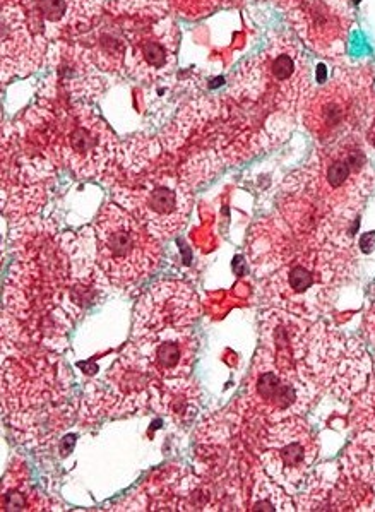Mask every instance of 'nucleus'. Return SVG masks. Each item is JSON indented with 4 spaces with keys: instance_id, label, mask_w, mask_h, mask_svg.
<instances>
[{
    "instance_id": "4468645a",
    "label": "nucleus",
    "mask_w": 375,
    "mask_h": 512,
    "mask_svg": "<svg viewBox=\"0 0 375 512\" xmlns=\"http://www.w3.org/2000/svg\"><path fill=\"white\" fill-rule=\"evenodd\" d=\"M328 511H375V434L360 432L340 461Z\"/></svg>"
},
{
    "instance_id": "6ab92c4d",
    "label": "nucleus",
    "mask_w": 375,
    "mask_h": 512,
    "mask_svg": "<svg viewBox=\"0 0 375 512\" xmlns=\"http://www.w3.org/2000/svg\"><path fill=\"white\" fill-rule=\"evenodd\" d=\"M245 511H295L292 499L285 494L280 483L266 473H257L256 485Z\"/></svg>"
},
{
    "instance_id": "0eeeda50",
    "label": "nucleus",
    "mask_w": 375,
    "mask_h": 512,
    "mask_svg": "<svg viewBox=\"0 0 375 512\" xmlns=\"http://www.w3.org/2000/svg\"><path fill=\"white\" fill-rule=\"evenodd\" d=\"M319 394L297 365L271 357L259 348L247 379L242 406L252 422L271 425L286 418L302 417Z\"/></svg>"
},
{
    "instance_id": "2eb2a0df",
    "label": "nucleus",
    "mask_w": 375,
    "mask_h": 512,
    "mask_svg": "<svg viewBox=\"0 0 375 512\" xmlns=\"http://www.w3.org/2000/svg\"><path fill=\"white\" fill-rule=\"evenodd\" d=\"M47 38L31 24L24 2H2V83L24 78L42 66Z\"/></svg>"
},
{
    "instance_id": "f03ea898",
    "label": "nucleus",
    "mask_w": 375,
    "mask_h": 512,
    "mask_svg": "<svg viewBox=\"0 0 375 512\" xmlns=\"http://www.w3.org/2000/svg\"><path fill=\"white\" fill-rule=\"evenodd\" d=\"M375 172L362 134L319 144L304 167L286 177L278 215L295 230L353 242V227Z\"/></svg>"
},
{
    "instance_id": "423d86ee",
    "label": "nucleus",
    "mask_w": 375,
    "mask_h": 512,
    "mask_svg": "<svg viewBox=\"0 0 375 512\" xmlns=\"http://www.w3.org/2000/svg\"><path fill=\"white\" fill-rule=\"evenodd\" d=\"M98 266L112 285L129 288L160 268V240L125 208L108 203L95 221Z\"/></svg>"
},
{
    "instance_id": "dca6fc26",
    "label": "nucleus",
    "mask_w": 375,
    "mask_h": 512,
    "mask_svg": "<svg viewBox=\"0 0 375 512\" xmlns=\"http://www.w3.org/2000/svg\"><path fill=\"white\" fill-rule=\"evenodd\" d=\"M35 30L47 40H62L93 30L103 0H23Z\"/></svg>"
},
{
    "instance_id": "ddd939ff",
    "label": "nucleus",
    "mask_w": 375,
    "mask_h": 512,
    "mask_svg": "<svg viewBox=\"0 0 375 512\" xmlns=\"http://www.w3.org/2000/svg\"><path fill=\"white\" fill-rule=\"evenodd\" d=\"M127 40L125 71L139 81L160 79L172 71L177 60L179 31L172 19H158L155 23L124 26Z\"/></svg>"
},
{
    "instance_id": "6e6552de",
    "label": "nucleus",
    "mask_w": 375,
    "mask_h": 512,
    "mask_svg": "<svg viewBox=\"0 0 375 512\" xmlns=\"http://www.w3.org/2000/svg\"><path fill=\"white\" fill-rule=\"evenodd\" d=\"M319 456V441L302 417L266 425L259 441V461L266 475L283 489H300Z\"/></svg>"
},
{
    "instance_id": "20e7f679",
    "label": "nucleus",
    "mask_w": 375,
    "mask_h": 512,
    "mask_svg": "<svg viewBox=\"0 0 375 512\" xmlns=\"http://www.w3.org/2000/svg\"><path fill=\"white\" fill-rule=\"evenodd\" d=\"M372 66L340 67L328 83L310 88L300 115L305 129L319 144L362 134L375 105Z\"/></svg>"
},
{
    "instance_id": "1a4fd4ad",
    "label": "nucleus",
    "mask_w": 375,
    "mask_h": 512,
    "mask_svg": "<svg viewBox=\"0 0 375 512\" xmlns=\"http://www.w3.org/2000/svg\"><path fill=\"white\" fill-rule=\"evenodd\" d=\"M114 197L158 240H170L177 235L191 213V192L170 175L148 177L127 189L119 187Z\"/></svg>"
},
{
    "instance_id": "39448f33",
    "label": "nucleus",
    "mask_w": 375,
    "mask_h": 512,
    "mask_svg": "<svg viewBox=\"0 0 375 512\" xmlns=\"http://www.w3.org/2000/svg\"><path fill=\"white\" fill-rule=\"evenodd\" d=\"M300 40L278 35L240 72L242 93L271 117H293L310 90L309 62Z\"/></svg>"
},
{
    "instance_id": "f3484780",
    "label": "nucleus",
    "mask_w": 375,
    "mask_h": 512,
    "mask_svg": "<svg viewBox=\"0 0 375 512\" xmlns=\"http://www.w3.org/2000/svg\"><path fill=\"white\" fill-rule=\"evenodd\" d=\"M134 343L160 381L189 377L199 348L192 328L170 329Z\"/></svg>"
},
{
    "instance_id": "9d476101",
    "label": "nucleus",
    "mask_w": 375,
    "mask_h": 512,
    "mask_svg": "<svg viewBox=\"0 0 375 512\" xmlns=\"http://www.w3.org/2000/svg\"><path fill=\"white\" fill-rule=\"evenodd\" d=\"M57 158L79 177H100L115 158L114 132L86 105L67 112L54 139Z\"/></svg>"
},
{
    "instance_id": "5701e85b",
    "label": "nucleus",
    "mask_w": 375,
    "mask_h": 512,
    "mask_svg": "<svg viewBox=\"0 0 375 512\" xmlns=\"http://www.w3.org/2000/svg\"><path fill=\"white\" fill-rule=\"evenodd\" d=\"M365 333H367L370 343L375 345V300L370 305L367 317H365Z\"/></svg>"
},
{
    "instance_id": "412c9836",
    "label": "nucleus",
    "mask_w": 375,
    "mask_h": 512,
    "mask_svg": "<svg viewBox=\"0 0 375 512\" xmlns=\"http://www.w3.org/2000/svg\"><path fill=\"white\" fill-rule=\"evenodd\" d=\"M244 0H170V6L187 19H199L225 7L239 6Z\"/></svg>"
},
{
    "instance_id": "aec40b11",
    "label": "nucleus",
    "mask_w": 375,
    "mask_h": 512,
    "mask_svg": "<svg viewBox=\"0 0 375 512\" xmlns=\"http://www.w3.org/2000/svg\"><path fill=\"white\" fill-rule=\"evenodd\" d=\"M350 423L357 434L360 432L375 434V377L365 386L362 393L355 396Z\"/></svg>"
},
{
    "instance_id": "b1692460",
    "label": "nucleus",
    "mask_w": 375,
    "mask_h": 512,
    "mask_svg": "<svg viewBox=\"0 0 375 512\" xmlns=\"http://www.w3.org/2000/svg\"><path fill=\"white\" fill-rule=\"evenodd\" d=\"M271 2H273L274 6L278 7V9H281V11L290 12L302 6L307 0H271Z\"/></svg>"
},
{
    "instance_id": "f8f14e48",
    "label": "nucleus",
    "mask_w": 375,
    "mask_h": 512,
    "mask_svg": "<svg viewBox=\"0 0 375 512\" xmlns=\"http://www.w3.org/2000/svg\"><path fill=\"white\" fill-rule=\"evenodd\" d=\"M199 314L201 304L191 285L177 280L158 281L137 302L132 340H144L170 329L192 328Z\"/></svg>"
},
{
    "instance_id": "4be33fe9",
    "label": "nucleus",
    "mask_w": 375,
    "mask_h": 512,
    "mask_svg": "<svg viewBox=\"0 0 375 512\" xmlns=\"http://www.w3.org/2000/svg\"><path fill=\"white\" fill-rule=\"evenodd\" d=\"M362 136H364L367 146L375 151V105L374 108H372V112H370L369 119L365 122Z\"/></svg>"
},
{
    "instance_id": "a211bd4d",
    "label": "nucleus",
    "mask_w": 375,
    "mask_h": 512,
    "mask_svg": "<svg viewBox=\"0 0 375 512\" xmlns=\"http://www.w3.org/2000/svg\"><path fill=\"white\" fill-rule=\"evenodd\" d=\"M199 387L196 382L189 381L187 377L180 379H165L158 381L151 405L155 410L167 415L175 425H189L199 410Z\"/></svg>"
},
{
    "instance_id": "f257e3e1",
    "label": "nucleus",
    "mask_w": 375,
    "mask_h": 512,
    "mask_svg": "<svg viewBox=\"0 0 375 512\" xmlns=\"http://www.w3.org/2000/svg\"><path fill=\"white\" fill-rule=\"evenodd\" d=\"M247 252L264 305L309 321L331 310L358 268L355 242L295 230L281 215L252 228Z\"/></svg>"
},
{
    "instance_id": "7ed1b4c3",
    "label": "nucleus",
    "mask_w": 375,
    "mask_h": 512,
    "mask_svg": "<svg viewBox=\"0 0 375 512\" xmlns=\"http://www.w3.org/2000/svg\"><path fill=\"white\" fill-rule=\"evenodd\" d=\"M295 362L319 393L340 401L362 393L372 370L364 346L326 322H309L295 348Z\"/></svg>"
},
{
    "instance_id": "9b49d317",
    "label": "nucleus",
    "mask_w": 375,
    "mask_h": 512,
    "mask_svg": "<svg viewBox=\"0 0 375 512\" xmlns=\"http://www.w3.org/2000/svg\"><path fill=\"white\" fill-rule=\"evenodd\" d=\"M293 35L322 59H343L357 19L355 0H307L286 12Z\"/></svg>"
},
{
    "instance_id": "a878e982",
    "label": "nucleus",
    "mask_w": 375,
    "mask_h": 512,
    "mask_svg": "<svg viewBox=\"0 0 375 512\" xmlns=\"http://www.w3.org/2000/svg\"><path fill=\"white\" fill-rule=\"evenodd\" d=\"M374 369H375V364H374Z\"/></svg>"
},
{
    "instance_id": "393cba45",
    "label": "nucleus",
    "mask_w": 375,
    "mask_h": 512,
    "mask_svg": "<svg viewBox=\"0 0 375 512\" xmlns=\"http://www.w3.org/2000/svg\"><path fill=\"white\" fill-rule=\"evenodd\" d=\"M259 2H271V0H259Z\"/></svg>"
}]
</instances>
